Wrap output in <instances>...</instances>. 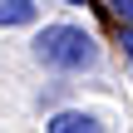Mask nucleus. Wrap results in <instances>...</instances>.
Here are the masks:
<instances>
[{"label":"nucleus","mask_w":133,"mask_h":133,"mask_svg":"<svg viewBox=\"0 0 133 133\" xmlns=\"http://www.w3.org/2000/svg\"><path fill=\"white\" fill-rule=\"evenodd\" d=\"M44 133H104V118L89 109H59L44 118Z\"/></svg>","instance_id":"obj_2"},{"label":"nucleus","mask_w":133,"mask_h":133,"mask_svg":"<svg viewBox=\"0 0 133 133\" xmlns=\"http://www.w3.org/2000/svg\"><path fill=\"white\" fill-rule=\"evenodd\" d=\"M118 49L128 59V74H133V25H118Z\"/></svg>","instance_id":"obj_4"},{"label":"nucleus","mask_w":133,"mask_h":133,"mask_svg":"<svg viewBox=\"0 0 133 133\" xmlns=\"http://www.w3.org/2000/svg\"><path fill=\"white\" fill-rule=\"evenodd\" d=\"M30 54H35L44 69H54V74H89V69H99L104 44L94 39V30L59 20V25H44V30L30 39Z\"/></svg>","instance_id":"obj_1"},{"label":"nucleus","mask_w":133,"mask_h":133,"mask_svg":"<svg viewBox=\"0 0 133 133\" xmlns=\"http://www.w3.org/2000/svg\"><path fill=\"white\" fill-rule=\"evenodd\" d=\"M39 20V5L35 0H0V25L15 30V25H35Z\"/></svg>","instance_id":"obj_3"},{"label":"nucleus","mask_w":133,"mask_h":133,"mask_svg":"<svg viewBox=\"0 0 133 133\" xmlns=\"http://www.w3.org/2000/svg\"><path fill=\"white\" fill-rule=\"evenodd\" d=\"M69 5H89V0H69Z\"/></svg>","instance_id":"obj_6"},{"label":"nucleus","mask_w":133,"mask_h":133,"mask_svg":"<svg viewBox=\"0 0 133 133\" xmlns=\"http://www.w3.org/2000/svg\"><path fill=\"white\" fill-rule=\"evenodd\" d=\"M109 10L118 15V25H133V0H109Z\"/></svg>","instance_id":"obj_5"}]
</instances>
